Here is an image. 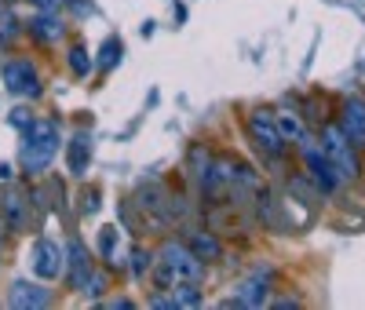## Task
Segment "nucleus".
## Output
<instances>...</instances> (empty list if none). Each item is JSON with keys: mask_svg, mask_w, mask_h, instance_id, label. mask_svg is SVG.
I'll return each mask as SVG.
<instances>
[{"mask_svg": "<svg viewBox=\"0 0 365 310\" xmlns=\"http://www.w3.org/2000/svg\"><path fill=\"white\" fill-rule=\"evenodd\" d=\"M58 124L55 120H29L26 128H22V150H19V165L29 172V175H37L44 172L51 161H55V153H58Z\"/></svg>", "mask_w": 365, "mask_h": 310, "instance_id": "obj_1", "label": "nucleus"}, {"mask_svg": "<svg viewBox=\"0 0 365 310\" xmlns=\"http://www.w3.org/2000/svg\"><path fill=\"white\" fill-rule=\"evenodd\" d=\"M201 274H205V259H197L190 252V244H182V241H165L161 244L158 270H154L161 289H172L175 281H201Z\"/></svg>", "mask_w": 365, "mask_h": 310, "instance_id": "obj_2", "label": "nucleus"}, {"mask_svg": "<svg viewBox=\"0 0 365 310\" xmlns=\"http://www.w3.org/2000/svg\"><path fill=\"white\" fill-rule=\"evenodd\" d=\"M322 150H325V157H329L332 172L340 175V182L358 179L361 165H358V157H354V143L340 132V124H325V132H322Z\"/></svg>", "mask_w": 365, "mask_h": 310, "instance_id": "obj_3", "label": "nucleus"}, {"mask_svg": "<svg viewBox=\"0 0 365 310\" xmlns=\"http://www.w3.org/2000/svg\"><path fill=\"white\" fill-rule=\"evenodd\" d=\"M245 128L252 135V143L263 150V157H282L285 153V139H282V128H278V117L270 110H252Z\"/></svg>", "mask_w": 365, "mask_h": 310, "instance_id": "obj_4", "label": "nucleus"}, {"mask_svg": "<svg viewBox=\"0 0 365 310\" xmlns=\"http://www.w3.org/2000/svg\"><path fill=\"white\" fill-rule=\"evenodd\" d=\"M0 77H4V88L19 99H37L41 95V77H37V66L29 58H4Z\"/></svg>", "mask_w": 365, "mask_h": 310, "instance_id": "obj_5", "label": "nucleus"}, {"mask_svg": "<svg viewBox=\"0 0 365 310\" xmlns=\"http://www.w3.org/2000/svg\"><path fill=\"white\" fill-rule=\"evenodd\" d=\"M29 259H34V274L44 277V281H51V277H58V274H66V252L51 237H37L34 248H29Z\"/></svg>", "mask_w": 365, "mask_h": 310, "instance_id": "obj_6", "label": "nucleus"}, {"mask_svg": "<svg viewBox=\"0 0 365 310\" xmlns=\"http://www.w3.org/2000/svg\"><path fill=\"white\" fill-rule=\"evenodd\" d=\"M299 146H303V161H307V168H311L314 186H318L322 194H332V190H336V182H340V175L332 172V165H329V157H325V150H318L311 139H303Z\"/></svg>", "mask_w": 365, "mask_h": 310, "instance_id": "obj_7", "label": "nucleus"}, {"mask_svg": "<svg viewBox=\"0 0 365 310\" xmlns=\"http://www.w3.org/2000/svg\"><path fill=\"white\" fill-rule=\"evenodd\" d=\"M91 270H96V267H91V252L84 248V241L81 237H70V244H66V281H70L73 292L84 289Z\"/></svg>", "mask_w": 365, "mask_h": 310, "instance_id": "obj_8", "label": "nucleus"}, {"mask_svg": "<svg viewBox=\"0 0 365 310\" xmlns=\"http://www.w3.org/2000/svg\"><path fill=\"white\" fill-rule=\"evenodd\" d=\"M26 29H29V37L34 41H41V44H58L66 37V22L58 19V11H41V15H34L26 22Z\"/></svg>", "mask_w": 365, "mask_h": 310, "instance_id": "obj_9", "label": "nucleus"}, {"mask_svg": "<svg viewBox=\"0 0 365 310\" xmlns=\"http://www.w3.org/2000/svg\"><path fill=\"white\" fill-rule=\"evenodd\" d=\"M8 303L19 306V310H26V306L37 310V306H48L51 303V292L44 285H37V281H15L11 292H8Z\"/></svg>", "mask_w": 365, "mask_h": 310, "instance_id": "obj_10", "label": "nucleus"}, {"mask_svg": "<svg viewBox=\"0 0 365 310\" xmlns=\"http://www.w3.org/2000/svg\"><path fill=\"white\" fill-rule=\"evenodd\" d=\"M267 281H270V267H259L256 277H249V281L237 289V296L227 299V306L230 303H237V306H263L267 303Z\"/></svg>", "mask_w": 365, "mask_h": 310, "instance_id": "obj_11", "label": "nucleus"}, {"mask_svg": "<svg viewBox=\"0 0 365 310\" xmlns=\"http://www.w3.org/2000/svg\"><path fill=\"white\" fill-rule=\"evenodd\" d=\"M340 132H344L354 146H365V103H361V99H347V103H344Z\"/></svg>", "mask_w": 365, "mask_h": 310, "instance_id": "obj_12", "label": "nucleus"}, {"mask_svg": "<svg viewBox=\"0 0 365 310\" xmlns=\"http://www.w3.org/2000/svg\"><path fill=\"white\" fill-rule=\"evenodd\" d=\"M66 161H70V172L73 175H84L88 165H91V135L88 132H77L73 143L66 146Z\"/></svg>", "mask_w": 365, "mask_h": 310, "instance_id": "obj_13", "label": "nucleus"}, {"mask_svg": "<svg viewBox=\"0 0 365 310\" xmlns=\"http://www.w3.org/2000/svg\"><path fill=\"white\" fill-rule=\"evenodd\" d=\"M187 244H190V252L197 259H220L223 256V241L216 234H208V230H190L187 234Z\"/></svg>", "mask_w": 365, "mask_h": 310, "instance_id": "obj_14", "label": "nucleus"}, {"mask_svg": "<svg viewBox=\"0 0 365 310\" xmlns=\"http://www.w3.org/2000/svg\"><path fill=\"white\" fill-rule=\"evenodd\" d=\"M274 117H278L282 139H292V143H303V139H307V128H303L299 113H289V110H282V113H274Z\"/></svg>", "mask_w": 365, "mask_h": 310, "instance_id": "obj_15", "label": "nucleus"}, {"mask_svg": "<svg viewBox=\"0 0 365 310\" xmlns=\"http://www.w3.org/2000/svg\"><path fill=\"white\" fill-rule=\"evenodd\" d=\"M4 215H8V227L11 230H26V201L19 194L4 197Z\"/></svg>", "mask_w": 365, "mask_h": 310, "instance_id": "obj_16", "label": "nucleus"}, {"mask_svg": "<svg viewBox=\"0 0 365 310\" xmlns=\"http://www.w3.org/2000/svg\"><path fill=\"white\" fill-rule=\"evenodd\" d=\"M120 55H125V44H120V37H106L103 48H99V70H113Z\"/></svg>", "mask_w": 365, "mask_h": 310, "instance_id": "obj_17", "label": "nucleus"}, {"mask_svg": "<svg viewBox=\"0 0 365 310\" xmlns=\"http://www.w3.org/2000/svg\"><path fill=\"white\" fill-rule=\"evenodd\" d=\"M99 252H103V259H106L110 267L120 263V259H117V227H103V230H99Z\"/></svg>", "mask_w": 365, "mask_h": 310, "instance_id": "obj_18", "label": "nucleus"}, {"mask_svg": "<svg viewBox=\"0 0 365 310\" xmlns=\"http://www.w3.org/2000/svg\"><path fill=\"white\" fill-rule=\"evenodd\" d=\"M70 70H73V77H88L91 70H96V58L77 44V48H70Z\"/></svg>", "mask_w": 365, "mask_h": 310, "instance_id": "obj_19", "label": "nucleus"}, {"mask_svg": "<svg viewBox=\"0 0 365 310\" xmlns=\"http://www.w3.org/2000/svg\"><path fill=\"white\" fill-rule=\"evenodd\" d=\"M88 299H99L103 292H106V277L103 274H96V270H91V277H88V281H84V289H81Z\"/></svg>", "mask_w": 365, "mask_h": 310, "instance_id": "obj_20", "label": "nucleus"}, {"mask_svg": "<svg viewBox=\"0 0 365 310\" xmlns=\"http://www.w3.org/2000/svg\"><path fill=\"white\" fill-rule=\"evenodd\" d=\"M150 267H154V256H150L146 248H135V252H132V274H135V277H143Z\"/></svg>", "mask_w": 365, "mask_h": 310, "instance_id": "obj_21", "label": "nucleus"}, {"mask_svg": "<svg viewBox=\"0 0 365 310\" xmlns=\"http://www.w3.org/2000/svg\"><path fill=\"white\" fill-rule=\"evenodd\" d=\"M11 37H19V22L11 15H4V19H0V44H8Z\"/></svg>", "mask_w": 365, "mask_h": 310, "instance_id": "obj_22", "label": "nucleus"}, {"mask_svg": "<svg viewBox=\"0 0 365 310\" xmlns=\"http://www.w3.org/2000/svg\"><path fill=\"white\" fill-rule=\"evenodd\" d=\"M81 201H84L81 208H84L88 215H91V212H99V190H84V194H81Z\"/></svg>", "mask_w": 365, "mask_h": 310, "instance_id": "obj_23", "label": "nucleus"}, {"mask_svg": "<svg viewBox=\"0 0 365 310\" xmlns=\"http://www.w3.org/2000/svg\"><path fill=\"white\" fill-rule=\"evenodd\" d=\"M37 11H58V0H29Z\"/></svg>", "mask_w": 365, "mask_h": 310, "instance_id": "obj_24", "label": "nucleus"}, {"mask_svg": "<svg viewBox=\"0 0 365 310\" xmlns=\"http://www.w3.org/2000/svg\"><path fill=\"white\" fill-rule=\"evenodd\" d=\"M29 120H34V117H29L26 110H15V113H11V124H15V128H26Z\"/></svg>", "mask_w": 365, "mask_h": 310, "instance_id": "obj_25", "label": "nucleus"}, {"mask_svg": "<svg viewBox=\"0 0 365 310\" xmlns=\"http://www.w3.org/2000/svg\"><path fill=\"white\" fill-rule=\"evenodd\" d=\"M172 19H175V22H187V8L175 4V8H172Z\"/></svg>", "mask_w": 365, "mask_h": 310, "instance_id": "obj_26", "label": "nucleus"}, {"mask_svg": "<svg viewBox=\"0 0 365 310\" xmlns=\"http://www.w3.org/2000/svg\"><path fill=\"white\" fill-rule=\"evenodd\" d=\"M0 179H11V165H0Z\"/></svg>", "mask_w": 365, "mask_h": 310, "instance_id": "obj_27", "label": "nucleus"}, {"mask_svg": "<svg viewBox=\"0 0 365 310\" xmlns=\"http://www.w3.org/2000/svg\"><path fill=\"white\" fill-rule=\"evenodd\" d=\"M4 4H15V0H4Z\"/></svg>", "mask_w": 365, "mask_h": 310, "instance_id": "obj_28", "label": "nucleus"}]
</instances>
